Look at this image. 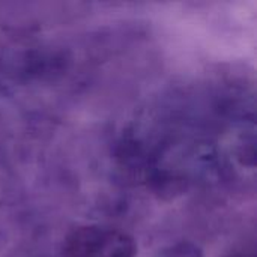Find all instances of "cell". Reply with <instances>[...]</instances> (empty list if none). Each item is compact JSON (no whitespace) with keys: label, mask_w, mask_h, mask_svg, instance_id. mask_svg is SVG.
Masks as SVG:
<instances>
[{"label":"cell","mask_w":257,"mask_h":257,"mask_svg":"<svg viewBox=\"0 0 257 257\" xmlns=\"http://www.w3.org/2000/svg\"><path fill=\"white\" fill-rule=\"evenodd\" d=\"M137 244L128 233L104 226L74 229L63 242L62 257H136Z\"/></svg>","instance_id":"obj_1"}]
</instances>
